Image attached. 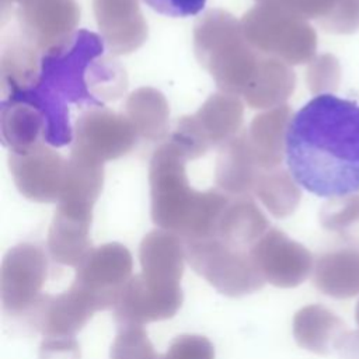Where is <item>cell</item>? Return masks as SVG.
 <instances>
[{"label":"cell","instance_id":"6da1fadb","mask_svg":"<svg viewBox=\"0 0 359 359\" xmlns=\"http://www.w3.org/2000/svg\"><path fill=\"white\" fill-rule=\"evenodd\" d=\"M285 158L297 185L321 198L359 192V104L320 93L290 119Z\"/></svg>","mask_w":359,"mask_h":359},{"label":"cell","instance_id":"7a4b0ae2","mask_svg":"<svg viewBox=\"0 0 359 359\" xmlns=\"http://www.w3.org/2000/svg\"><path fill=\"white\" fill-rule=\"evenodd\" d=\"M187 158L168 140L153 153L149 165L150 215L160 229L184 241L216 237L230 195L217 189L196 191L185 172Z\"/></svg>","mask_w":359,"mask_h":359},{"label":"cell","instance_id":"3957f363","mask_svg":"<svg viewBox=\"0 0 359 359\" xmlns=\"http://www.w3.org/2000/svg\"><path fill=\"white\" fill-rule=\"evenodd\" d=\"M104 46L105 42L98 34L76 29L42 53L38 81L22 90V95L52 119L67 116L69 104L104 107L87 84L88 69L102 56Z\"/></svg>","mask_w":359,"mask_h":359},{"label":"cell","instance_id":"277c9868","mask_svg":"<svg viewBox=\"0 0 359 359\" xmlns=\"http://www.w3.org/2000/svg\"><path fill=\"white\" fill-rule=\"evenodd\" d=\"M194 50L223 93L244 95L255 81L264 53L244 36L241 22L229 11H206L194 27Z\"/></svg>","mask_w":359,"mask_h":359},{"label":"cell","instance_id":"5b68a950","mask_svg":"<svg viewBox=\"0 0 359 359\" xmlns=\"http://www.w3.org/2000/svg\"><path fill=\"white\" fill-rule=\"evenodd\" d=\"M245 39L261 53L287 65L310 60L316 52V32L302 17L273 4L257 3L240 20Z\"/></svg>","mask_w":359,"mask_h":359},{"label":"cell","instance_id":"8992f818","mask_svg":"<svg viewBox=\"0 0 359 359\" xmlns=\"http://www.w3.org/2000/svg\"><path fill=\"white\" fill-rule=\"evenodd\" d=\"M185 254L191 268L222 294L245 296L265 283L250 251L219 237L185 241Z\"/></svg>","mask_w":359,"mask_h":359},{"label":"cell","instance_id":"52a82bcc","mask_svg":"<svg viewBox=\"0 0 359 359\" xmlns=\"http://www.w3.org/2000/svg\"><path fill=\"white\" fill-rule=\"evenodd\" d=\"M11 20V34L42 53L76 31L80 8L76 0H22L1 15V24Z\"/></svg>","mask_w":359,"mask_h":359},{"label":"cell","instance_id":"ba28073f","mask_svg":"<svg viewBox=\"0 0 359 359\" xmlns=\"http://www.w3.org/2000/svg\"><path fill=\"white\" fill-rule=\"evenodd\" d=\"M48 278V255L34 243L11 247L1 262L0 296L4 311L22 314L29 311L41 297L39 292Z\"/></svg>","mask_w":359,"mask_h":359},{"label":"cell","instance_id":"9c48e42d","mask_svg":"<svg viewBox=\"0 0 359 359\" xmlns=\"http://www.w3.org/2000/svg\"><path fill=\"white\" fill-rule=\"evenodd\" d=\"M137 137L135 126L125 114L95 107L77 118L70 151L105 163L128 154Z\"/></svg>","mask_w":359,"mask_h":359},{"label":"cell","instance_id":"30bf717a","mask_svg":"<svg viewBox=\"0 0 359 359\" xmlns=\"http://www.w3.org/2000/svg\"><path fill=\"white\" fill-rule=\"evenodd\" d=\"M133 259L121 243H107L91 248L76 266L74 285L87 292L100 310L115 307L121 292L132 278Z\"/></svg>","mask_w":359,"mask_h":359},{"label":"cell","instance_id":"8fae6325","mask_svg":"<svg viewBox=\"0 0 359 359\" xmlns=\"http://www.w3.org/2000/svg\"><path fill=\"white\" fill-rule=\"evenodd\" d=\"M8 167L20 194L34 202H59L67 158L55 147L39 143L24 151H8Z\"/></svg>","mask_w":359,"mask_h":359},{"label":"cell","instance_id":"7c38bea8","mask_svg":"<svg viewBox=\"0 0 359 359\" xmlns=\"http://www.w3.org/2000/svg\"><path fill=\"white\" fill-rule=\"evenodd\" d=\"M250 254L264 280L276 287L299 286L314 268L311 252L278 229H269L251 247Z\"/></svg>","mask_w":359,"mask_h":359},{"label":"cell","instance_id":"4fadbf2b","mask_svg":"<svg viewBox=\"0 0 359 359\" xmlns=\"http://www.w3.org/2000/svg\"><path fill=\"white\" fill-rule=\"evenodd\" d=\"M184 300L182 289H156L140 273L132 276L114 307L115 321L121 327H143L153 321L171 318Z\"/></svg>","mask_w":359,"mask_h":359},{"label":"cell","instance_id":"5bb4252c","mask_svg":"<svg viewBox=\"0 0 359 359\" xmlns=\"http://www.w3.org/2000/svg\"><path fill=\"white\" fill-rule=\"evenodd\" d=\"M98 310L97 302L72 283L56 296H41L29 311L34 327L43 337H74Z\"/></svg>","mask_w":359,"mask_h":359},{"label":"cell","instance_id":"9a60e30c","mask_svg":"<svg viewBox=\"0 0 359 359\" xmlns=\"http://www.w3.org/2000/svg\"><path fill=\"white\" fill-rule=\"evenodd\" d=\"M142 278L156 289H181L185 241L174 231L156 229L149 231L139 247Z\"/></svg>","mask_w":359,"mask_h":359},{"label":"cell","instance_id":"2e32d148","mask_svg":"<svg viewBox=\"0 0 359 359\" xmlns=\"http://www.w3.org/2000/svg\"><path fill=\"white\" fill-rule=\"evenodd\" d=\"M93 206L59 202L48 231L52 258L67 266H77L91 251L90 227Z\"/></svg>","mask_w":359,"mask_h":359},{"label":"cell","instance_id":"e0dca14e","mask_svg":"<svg viewBox=\"0 0 359 359\" xmlns=\"http://www.w3.org/2000/svg\"><path fill=\"white\" fill-rule=\"evenodd\" d=\"M101 36L114 55L139 49L147 39V22L139 0H93Z\"/></svg>","mask_w":359,"mask_h":359},{"label":"cell","instance_id":"ac0fdd59","mask_svg":"<svg viewBox=\"0 0 359 359\" xmlns=\"http://www.w3.org/2000/svg\"><path fill=\"white\" fill-rule=\"evenodd\" d=\"M262 168L258 165L247 140L245 130L219 146L215 177L220 191L230 196H248Z\"/></svg>","mask_w":359,"mask_h":359},{"label":"cell","instance_id":"d6986e66","mask_svg":"<svg viewBox=\"0 0 359 359\" xmlns=\"http://www.w3.org/2000/svg\"><path fill=\"white\" fill-rule=\"evenodd\" d=\"M292 116L289 105L283 104L255 115L245 130L251 151L262 170L282 167Z\"/></svg>","mask_w":359,"mask_h":359},{"label":"cell","instance_id":"ffe728a7","mask_svg":"<svg viewBox=\"0 0 359 359\" xmlns=\"http://www.w3.org/2000/svg\"><path fill=\"white\" fill-rule=\"evenodd\" d=\"M313 283L334 299L359 294V250L341 248L320 255L314 261Z\"/></svg>","mask_w":359,"mask_h":359},{"label":"cell","instance_id":"44dd1931","mask_svg":"<svg viewBox=\"0 0 359 359\" xmlns=\"http://www.w3.org/2000/svg\"><path fill=\"white\" fill-rule=\"evenodd\" d=\"M269 230V222L251 196H230L217 224L216 237L227 244L251 250Z\"/></svg>","mask_w":359,"mask_h":359},{"label":"cell","instance_id":"7402d4cb","mask_svg":"<svg viewBox=\"0 0 359 359\" xmlns=\"http://www.w3.org/2000/svg\"><path fill=\"white\" fill-rule=\"evenodd\" d=\"M0 129L3 144L10 151H24L45 143V118L36 107L25 101L1 98Z\"/></svg>","mask_w":359,"mask_h":359},{"label":"cell","instance_id":"603a6c76","mask_svg":"<svg viewBox=\"0 0 359 359\" xmlns=\"http://www.w3.org/2000/svg\"><path fill=\"white\" fill-rule=\"evenodd\" d=\"M293 337L300 348L327 355L345 334V323L321 304H309L293 317Z\"/></svg>","mask_w":359,"mask_h":359},{"label":"cell","instance_id":"cb8c5ba5","mask_svg":"<svg viewBox=\"0 0 359 359\" xmlns=\"http://www.w3.org/2000/svg\"><path fill=\"white\" fill-rule=\"evenodd\" d=\"M192 116L210 147L222 146L241 132L244 105L238 95L219 91L212 94Z\"/></svg>","mask_w":359,"mask_h":359},{"label":"cell","instance_id":"d4e9b609","mask_svg":"<svg viewBox=\"0 0 359 359\" xmlns=\"http://www.w3.org/2000/svg\"><path fill=\"white\" fill-rule=\"evenodd\" d=\"M125 115L135 126L137 136L147 140L168 137L170 108L163 93L153 87L132 91L125 101Z\"/></svg>","mask_w":359,"mask_h":359},{"label":"cell","instance_id":"484cf974","mask_svg":"<svg viewBox=\"0 0 359 359\" xmlns=\"http://www.w3.org/2000/svg\"><path fill=\"white\" fill-rule=\"evenodd\" d=\"M294 83L296 77L290 65L264 55L258 76L243 98L250 108L271 109L283 105L293 93Z\"/></svg>","mask_w":359,"mask_h":359},{"label":"cell","instance_id":"4316f807","mask_svg":"<svg viewBox=\"0 0 359 359\" xmlns=\"http://www.w3.org/2000/svg\"><path fill=\"white\" fill-rule=\"evenodd\" d=\"M102 184L104 163L70 151L59 202H72L94 208V203L102 191Z\"/></svg>","mask_w":359,"mask_h":359},{"label":"cell","instance_id":"83f0119b","mask_svg":"<svg viewBox=\"0 0 359 359\" xmlns=\"http://www.w3.org/2000/svg\"><path fill=\"white\" fill-rule=\"evenodd\" d=\"M252 194L265 205L275 217H286L292 215L300 201V191L290 175L282 167L262 170Z\"/></svg>","mask_w":359,"mask_h":359},{"label":"cell","instance_id":"f1b7e54d","mask_svg":"<svg viewBox=\"0 0 359 359\" xmlns=\"http://www.w3.org/2000/svg\"><path fill=\"white\" fill-rule=\"evenodd\" d=\"M87 84L90 93L101 104L118 100L128 87V76L125 69L114 59H95L87 73Z\"/></svg>","mask_w":359,"mask_h":359},{"label":"cell","instance_id":"f546056e","mask_svg":"<svg viewBox=\"0 0 359 359\" xmlns=\"http://www.w3.org/2000/svg\"><path fill=\"white\" fill-rule=\"evenodd\" d=\"M320 222L345 243L359 247V198L331 199L324 205Z\"/></svg>","mask_w":359,"mask_h":359},{"label":"cell","instance_id":"4dcf8cb0","mask_svg":"<svg viewBox=\"0 0 359 359\" xmlns=\"http://www.w3.org/2000/svg\"><path fill=\"white\" fill-rule=\"evenodd\" d=\"M111 359H158L143 327H121L115 337Z\"/></svg>","mask_w":359,"mask_h":359},{"label":"cell","instance_id":"1f68e13d","mask_svg":"<svg viewBox=\"0 0 359 359\" xmlns=\"http://www.w3.org/2000/svg\"><path fill=\"white\" fill-rule=\"evenodd\" d=\"M167 140L172 143L187 160H195L210 149V144L203 137L192 115L177 119Z\"/></svg>","mask_w":359,"mask_h":359},{"label":"cell","instance_id":"d6a6232c","mask_svg":"<svg viewBox=\"0 0 359 359\" xmlns=\"http://www.w3.org/2000/svg\"><path fill=\"white\" fill-rule=\"evenodd\" d=\"M158 359H215V348L203 335L184 334L174 338Z\"/></svg>","mask_w":359,"mask_h":359},{"label":"cell","instance_id":"836d02e7","mask_svg":"<svg viewBox=\"0 0 359 359\" xmlns=\"http://www.w3.org/2000/svg\"><path fill=\"white\" fill-rule=\"evenodd\" d=\"M257 3L273 4L304 20L316 18L318 24L325 21L341 0H255Z\"/></svg>","mask_w":359,"mask_h":359},{"label":"cell","instance_id":"e575fe53","mask_svg":"<svg viewBox=\"0 0 359 359\" xmlns=\"http://www.w3.org/2000/svg\"><path fill=\"white\" fill-rule=\"evenodd\" d=\"M41 359H80V346L74 337H45L39 348Z\"/></svg>","mask_w":359,"mask_h":359},{"label":"cell","instance_id":"d590c367","mask_svg":"<svg viewBox=\"0 0 359 359\" xmlns=\"http://www.w3.org/2000/svg\"><path fill=\"white\" fill-rule=\"evenodd\" d=\"M151 10L167 17H191L199 14L206 0H143Z\"/></svg>","mask_w":359,"mask_h":359},{"label":"cell","instance_id":"8d00e7d4","mask_svg":"<svg viewBox=\"0 0 359 359\" xmlns=\"http://www.w3.org/2000/svg\"><path fill=\"white\" fill-rule=\"evenodd\" d=\"M335 351L341 359H359V331L345 332L338 339Z\"/></svg>","mask_w":359,"mask_h":359},{"label":"cell","instance_id":"74e56055","mask_svg":"<svg viewBox=\"0 0 359 359\" xmlns=\"http://www.w3.org/2000/svg\"><path fill=\"white\" fill-rule=\"evenodd\" d=\"M355 318H356V323H358V325H359V302H358L356 309H355Z\"/></svg>","mask_w":359,"mask_h":359}]
</instances>
